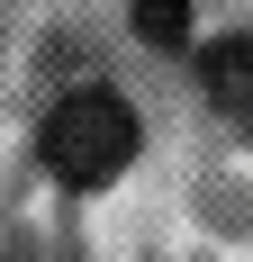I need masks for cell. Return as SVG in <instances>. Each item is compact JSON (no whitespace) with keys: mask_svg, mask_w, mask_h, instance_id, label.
Masks as SVG:
<instances>
[{"mask_svg":"<svg viewBox=\"0 0 253 262\" xmlns=\"http://www.w3.org/2000/svg\"><path fill=\"white\" fill-rule=\"evenodd\" d=\"M36 154L64 190H100L136 163V108L118 91H64L46 108V127H36Z\"/></svg>","mask_w":253,"mask_h":262,"instance_id":"6da1fadb","label":"cell"},{"mask_svg":"<svg viewBox=\"0 0 253 262\" xmlns=\"http://www.w3.org/2000/svg\"><path fill=\"white\" fill-rule=\"evenodd\" d=\"M199 81H208V100H217V118L253 136V36H217L199 54Z\"/></svg>","mask_w":253,"mask_h":262,"instance_id":"7a4b0ae2","label":"cell"},{"mask_svg":"<svg viewBox=\"0 0 253 262\" xmlns=\"http://www.w3.org/2000/svg\"><path fill=\"white\" fill-rule=\"evenodd\" d=\"M126 18H136L145 46H181L190 36V0H126Z\"/></svg>","mask_w":253,"mask_h":262,"instance_id":"3957f363","label":"cell"}]
</instances>
